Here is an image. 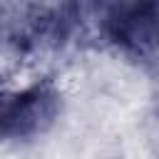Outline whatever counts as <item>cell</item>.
<instances>
[{"instance_id":"1","label":"cell","mask_w":159,"mask_h":159,"mask_svg":"<svg viewBox=\"0 0 159 159\" xmlns=\"http://www.w3.org/2000/svg\"><path fill=\"white\" fill-rule=\"evenodd\" d=\"M60 114V92L50 82L25 89H0V142L30 139L47 132Z\"/></svg>"},{"instance_id":"2","label":"cell","mask_w":159,"mask_h":159,"mask_svg":"<svg viewBox=\"0 0 159 159\" xmlns=\"http://www.w3.org/2000/svg\"><path fill=\"white\" fill-rule=\"evenodd\" d=\"M65 40L57 5L40 0H5L0 5V47L27 52Z\"/></svg>"},{"instance_id":"3","label":"cell","mask_w":159,"mask_h":159,"mask_svg":"<svg viewBox=\"0 0 159 159\" xmlns=\"http://www.w3.org/2000/svg\"><path fill=\"white\" fill-rule=\"evenodd\" d=\"M104 37L127 55H154L159 50V0H112Z\"/></svg>"}]
</instances>
